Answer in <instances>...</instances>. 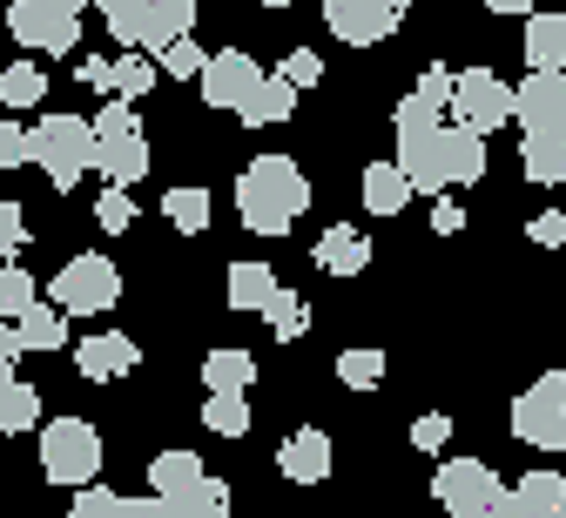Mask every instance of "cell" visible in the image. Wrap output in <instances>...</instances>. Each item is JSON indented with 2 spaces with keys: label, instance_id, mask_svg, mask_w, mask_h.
<instances>
[{
  "label": "cell",
  "instance_id": "816d5d0a",
  "mask_svg": "<svg viewBox=\"0 0 566 518\" xmlns=\"http://www.w3.org/2000/svg\"><path fill=\"white\" fill-rule=\"evenodd\" d=\"M559 215H566V202H559Z\"/></svg>",
  "mask_w": 566,
  "mask_h": 518
},
{
  "label": "cell",
  "instance_id": "d590c367",
  "mask_svg": "<svg viewBox=\"0 0 566 518\" xmlns=\"http://www.w3.org/2000/svg\"><path fill=\"white\" fill-rule=\"evenodd\" d=\"M202 424L217 437H243L250 431V398H202Z\"/></svg>",
  "mask_w": 566,
  "mask_h": 518
},
{
  "label": "cell",
  "instance_id": "277c9868",
  "mask_svg": "<svg viewBox=\"0 0 566 518\" xmlns=\"http://www.w3.org/2000/svg\"><path fill=\"white\" fill-rule=\"evenodd\" d=\"M95 14L108 21V34H115L122 47L169 54L176 41H189L196 0H95Z\"/></svg>",
  "mask_w": 566,
  "mask_h": 518
},
{
  "label": "cell",
  "instance_id": "ee69618b",
  "mask_svg": "<svg viewBox=\"0 0 566 518\" xmlns=\"http://www.w3.org/2000/svg\"><path fill=\"white\" fill-rule=\"evenodd\" d=\"M75 82H82V88H95V95H115V61H102V54H88V61L75 67Z\"/></svg>",
  "mask_w": 566,
  "mask_h": 518
},
{
  "label": "cell",
  "instance_id": "52a82bcc",
  "mask_svg": "<svg viewBox=\"0 0 566 518\" xmlns=\"http://www.w3.org/2000/svg\"><path fill=\"white\" fill-rule=\"evenodd\" d=\"M95 472H102V431L88 417H48L41 424V478L88 491Z\"/></svg>",
  "mask_w": 566,
  "mask_h": 518
},
{
  "label": "cell",
  "instance_id": "5bb4252c",
  "mask_svg": "<svg viewBox=\"0 0 566 518\" xmlns=\"http://www.w3.org/2000/svg\"><path fill=\"white\" fill-rule=\"evenodd\" d=\"M452 88H459V74H452V67H424V74H418V88L391 108V128H439V115L452 108Z\"/></svg>",
  "mask_w": 566,
  "mask_h": 518
},
{
  "label": "cell",
  "instance_id": "cb8c5ba5",
  "mask_svg": "<svg viewBox=\"0 0 566 518\" xmlns=\"http://www.w3.org/2000/svg\"><path fill=\"white\" fill-rule=\"evenodd\" d=\"M513 511L520 518H566V478L559 472H526L513 485Z\"/></svg>",
  "mask_w": 566,
  "mask_h": 518
},
{
  "label": "cell",
  "instance_id": "44dd1931",
  "mask_svg": "<svg viewBox=\"0 0 566 518\" xmlns=\"http://www.w3.org/2000/svg\"><path fill=\"white\" fill-rule=\"evenodd\" d=\"M526 67L533 74L566 67V14H526Z\"/></svg>",
  "mask_w": 566,
  "mask_h": 518
},
{
  "label": "cell",
  "instance_id": "b9f144b4",
  "mask_svg": "<svg viewBox=\"0 0 566 518\" xmlns=\"http://www.w3.org/2000/svg\"><path fill=\"white\" fill-rule=\"evenodd\" d=\"M21 243H28V215H21V202H0V256H21Z\"/></svg>",
  "mask_w": 566,
  "mask_h": 518
},
{
  "label": "cell",
  "instance_id": "f546056e",
  "mask_svg": "<svg viewBox=\"0 0 566 518\" xmlns=\"http://www.w3.org/2000/svg\"><path fill=\"white\" fill-rule=\"evenodd\" d=\"M176 518H230V485L223 478H196L182 498H169Z\"/></svg>",
  "mask_w": 566,
  "mask_h": 518
},
{
  "label": "cell",
  "instance_id": "1f68e13d",
  "mask_svg": "<svg viewBox=\"0 0 566 518\" xmlns=\"http://www.w3.org/2000/svg\"><path fill=\"white\" fill-rule=\"evenodd\" d=\"M34 417H41V391H34V384H21V378H14V384H0V437L28 431Z\"/></svg>",
  "mask_w": 566,
  "mask_h": 518
},
{
  "label": "cell",
  "instance_id": "d4e9b609",
  "mask_svg": "<svg viewBox=\"0 0 566 518\" xmlns=\"http://www.w3.org/2000/svg\"><path fill=\"white\" fill-rule=\"evenodd\" d=\"M291 108H297V88L283 82V74H263L256 95L243 102V121L250 128H283V121H291Z\"/></svg>",
  "mask_w": 566,
  "mask_h": 518
},
{
  "label": "cell",
  "instance_id": "9a60e30c",
  "mask_svg": "<svg viewBox=\"0 0 566 518\" xmlns=\"http://www.w3.org/2000/svg\"><path fill=\"white\" fill-rule=\"evenodd\" d=\"M331 465H337V458H331V437H324V431H291V437L276 444V472L291 478V485H324Z\"/></svg>",
  "mask_w": 566,
  "mask_h": 518
},
{
  "label": "cell",
  "instance_id": "4316f807",
  "mask_svg": "<svg viewBox=\"0 0 566 518\" xmlns=\"http://www.w3.org/2000/svg\"><path fill=\"white\" fill-rule=\"evenodd\" d=\"M196 478H209L196 452H156V458H149V485H156V498H182Z\"/></svg>",
  "mask_w": 566,
  "mask_h": 518
},
{
  "label": "cell",
  "instance_id": "f35d334b",
  "mask_svg": "<svg viewBox=\"0 0 566 518\" xmlns=\"http://www.w3.org/2000/svg\"><path fill=\"white\" fill-rule=\"evenodd\" d=\"M163 61V74H182V82H202V67H209V54L196 47V41H176L169 54H156Z\"/></svg>",
  "mask_w": 566,
  "mask_h": 518
},
{
  "label": "cell",
  "instance_id": "ab89813d",
  "mask_svg": "<svg viewBox=\"0 0 566 518\" xmlns=\"http://www.w3.org/2000/svg\"><path fill=\"white\" fill-rule=\"evenodd\" d=\"M276 74H283L291 88H317V82H324V61H317L311 47H297V54H283V67H276Z\"/></svg>",
  "mask_w": 566,
  "mask_h": 518
},
{
  "label": "cell",
  "instance_id": "ba28073f",
  "mask_svg": "<svg viewBox=\"0 0 566 518\" xmlns=\"http://www.w3.org/2000/svg\"><path fill=\"white\" fill-rule=\"evenodd\" d=\"M48 304L67 310V317H102V310L122 304V269L108 256H95V250L88 256H67L54 269V283H48Z\"/></svg>",
  "mask_w": 566,
  "mask_h": 518
},
{
  "label": "cell",
  "instance_id": "5b68a950",
  "mask_svg": "<svg viewBox=\"0 0 566 518\" xmlns=\"http://www.w3.org/2000/svg\"><path fill=\"white\" fill-rule=\"evenodd\" d=\"M432 498L446 505V518H520L513 485L479 458H446L439 478H432Z\"/></svg>",
  "mask_w": 566,
  "mask_h": 518
},
{
  "label": "cell",
  "instance_id": "7c38bea8",
  "mask_svg": "<svg viewBox=\"0 0 566 518\" xmlns=\"http://www.w3.org/2000/svg\"><path fill=\"white\" fill-rule=\"evenodd\" d=\"M8 28L21 47H41V54H75V41H82V14L54 8V0H14Z\"/></svg>",
  "mask_w": 566,
  "mask_h": 518
},
{
  "label": "cell",
  "instance_id": "603a6c76",
  "mask_svg": "<svg viewBox=\"0 0 566 518\" xmlns=\"http://www.w3.org/2000/svg\"><path fill=\"white\" fill-rule=\"evenodd\" d=\"M358 189H365V209H371V215H398V209L418 195L398 162H365V182H358Z\"/></svg>",
  "mask_w": 566,
  "mask_h": 518
},
{
  "label": "cell",
  "instance_id": "60d3db41",
  "mask_svg": "<svg viewBox=\"0 0 566 518\" xmlns=\"http://www.w3.org/2000/svg\"><path fill=\"white\" fill-rule=\"evenodd\" d=\"M21 162H34L28 128H21V121H0V169H21Z\"/></svg>",
  "mask_w": 566,
  "mask_h": 518
},
{
  "label": "cell",
  "instance_id": "8fae6325",
  "mask_svg": "<svg viewBox=\"0 0 566 518\" xmlns=\"http://www.w3.org/2000/svg\"><path fill=\"white\" fill-rule=\"evenodd\" d=\"M452 115H459V128L492 135V128H506V121H513V88H506L492 67H465V74H459V88H452Z\"/></svg>",
  "mask_w": 566,
  "mask_h": 518
},
{
  "label": "cell",
  "instance_id": "f6af8a7d",
  "mask_svg": "<svg viewBox=\"0 0 566 518\" xmlns=\"http://www.w3.org/2000/svg\"><path fill=\"white\" fill-rule=\"evenodd\" d=\"M526 236H533L539 250H559V243H566V215H559V209H546V215H533V222H526Z\"/></svg>",
  "mask_w": 566,
  "mask_h": 518
},
{
  "label": "cell",
  "instance_id": "bcb514c9",
  "mask_svg": "<svg viewBox=\"0 0 566 518\" xmlns=\"http://www.w3.org/2000/svg\"><path fill=\"white\" fill-rule=\"evenodd\" d=\"M14 357H21V330L0 324V384H14Z\"/></svg>",
  "mask_w": 566,
  "mask_h": 518
},
{
  "label": "cell",
  "instance_id": "2e32d148",
  "mask_svg": "<svg viewBox=\"0 0 566 518\" xmlns=\"http://www.w3.org/2000/svg\"><path fill=\"white\" fill-rule=\"evenodd\" d=\"M135 337H122V330H102V337H88V343H75V370L88 384H108V378H128L135 370Z\"/></svg>",
  "mask_w": 566,
  "mask_h": 518
},
{
  "label": "cell",
  "instance_id": "f907efd6",
  "mask_svg": "<svg viewBox=\"0 0 566 518\" xmlns=\"http://www.w3.org/2000/svg\"><path fill=\"white\" fill-rule=\"evenodd\" d=\"M263 8H291V0H263Z\"/></svg>",
  "mask_w": 566,
  "mask_h": 518
},
{
  "label": "cell",
  "instance_id": "e0dca14e",
  "mask_svg": "<svg viewBox=\"0 0 566 518\" xmlns=\"http://www.w3.org/2000/svg\"><path fill=\"white\" fill-rule=\"evenodd\" d=\"M365 263H371V236H358L350 222H331L317 236V269L324 276H365Z\"/></svg>",
  "mask_w": 566,
  "mask_h": 518
},
{
  "label": "cell",
  "instance_id": "f1b7e54d",
  "mask_svg": "<svg viewBox=\"0 0 566 518\" xmlns=\"http://www.w3.org/2000/svg\"><path fill=\"white\" fill-rule=\"evenodd\" d=\"M337 384H344V391H378V384H385V350H378V343L344 350V357H337Z\"/></svg>",
  "mask_w": 566,
  "mask_h": 518
},
{
  "label": "cell",
  "instance_id": "484cf974",
  "mask_svg": "<svg viewBox=\"0 0 566 518\" xmlns=\"http://www.w3.org/2000/svg\"><path fill=\"white\" fill-rule=\"evenodd\" d=\"M163 215H169V230H176V236H202V230H209V215H217V202H209V189L182 182V189L163 195Z\"/></svg>",
  "mask_w": 566,
  "mask_h": 518
},
{
  "label": "cell",
  "instance_id": "7402d4cb",
  "mask_svg": "<svg viewBox=\"0 0 566 518\" xmlns=\"http://www.w3.org/2000/svg\"><path fill=\"white\" fill-rule=\"evenodd\" d=\"M276 269L270 263H230L223 276V296H230V310H270V296H276Z\"/></svg>",
  "mask_w": 566,
  "mask_h": 518
},
{
  "label": "cell",
  "instance_id": "7bdbcfd3",
  "mask_svg": "<svg viewBox=\"0 0 566 518\" xmlns=\"http://www.w3.org/2000/svg\"><path fill=\"white\" fill-rule=\"evenodd\" d=\"M95 135H102V141H108V135H142V121H135V102H122V95H115V102L95 115Z\"/></svg>",
  "mask_w": 566,
  "mask_h": 518
},
{
  "label": "cell",
  "instance_id": "30bf717a",
  "mask_svg": "<svg viewBox=\"0 0 566 518\" xmlns=\"http://www.w3.org/2000/svg\"><path fill=\"white\" fill-rule=\"evenodd\" d=\"M411 0H324V28L344 41V47H378L398 34Z\"/></svg>",
  "mask_w": 566,
  "mask_h": 518
},
{
  "label": "cell",
  "instance_id": "9c48e42d",
  "mask_svg": "<svg viewBox=\"0 0 566 518\" xmlns=\"http://www.w3.org/2000/svg\"><path fill=\"white\" fill-rule=\"evenodd\" d=\"M513 437L539 452H566V370H546L526 384V398H513Z\"/></svg>",
  "mask_w": 566,
  "mask_h": 518
},
{
  "label": "cell",
  "instance_id": "d6986e66",
  "mask_svg": "<svg viewBox=\"0 0 566 518\" xmlns=\"http://www.w3.org/2000/svg\"><path fill=\"white\" fill-rule=\"evenodd\" d=\"M67 518H176V511H169V498H122V491L88 485L75 505H67Z\"/></svg>",
  "mask_w": 566,
  "mask_h": 518
},
{
  "label": "cell",
  "instance_id": "4fadbf2b",
  "mask_svg": "<svg viewBox=\"0 0 566 518\" xmlns=\"http://www.w3.org/2000/svg\"><path fill=\"white\" fill-rule=\"evenodd\" d=\"M256 82H263V67L243 47H217V54H209V67H202V102L243 115V102L256 95Z\"/></svg>",
  "mask_w": 566,
  "mask_h": 518
},
{
  "label": "cell",
  "instance_id": "7a4b0ae2",
  "mask_svg": "<svg viewBox=\"0 0 566 518\" xmlns=\"http://www.w3.org/2000/svg\"><path fill=\"white\" fill-rule=\"evenodd\" d=\"M418 195H446L459 182L485 176V135L472 128H398V156H391Z\"/></svg>",
  "mask_w": 566,
  "mask_h": 518
},
{
  "label": "cell",
  "instance_id": "e575fe53",
  "mask_svg": "<svg viewBox=\"0 0 566 518\" xmlns=\"http://www.w3.org/2000/svg\"><path fill=\"white\" fill-rule=\"evenodd\" d=\"M41 88H48V74H41L34 61L0 67V102H8V108H34V102H41Z\"/></svg>",
  "mask_w": 566,
  "mask_h": 518
},
{
  "label": "cell",
  "instance_id": "836d02e7",
  "mask_svg": "<svg viewBox=\"0 0 566 518\" xmlns=\"http://www.w3.org/2000/svg\"><path fill=\"white\" fill-rule=\"evenodd\" d=\"M263 324H270V337H276V343H291V337H304V330H311V310L297 304V289H276V296H270V310H263Z\"/></svg>",
  "mask_w": 566,
  "mask_h": 518
},
{
  "label": "cell",
  "instance_id": "74e56055",
  "mask_svg": "<svg viewBox=\"0 0 566 518\" xmlns=\"http://www.w3.org/2000/svg\"><path fill=\"white\" fill-rule=\"evenodd\" d=\"M95 222L108 236H122L128 222H135V202H128V189H102V202H95Z\"/></svg>",
  "mask_w": 566,
  "mask_h": 518
},
{
  "label": "cell",
  "instance_id": "681fc988",
  "mask_svg": "<svg viewBox=\"0 0 566 518\" xmlns=\"http://www.w3.org/2000/svg\"><path fill=\"white\" fill-rule=\"evenodd\" d=\"M54 8H67V14H82V8H88V0H54Z\"/></svg>",
  "mask_w": 566,
  "mask_h": 518
},
{
  "label": "cell",
  "instance_id": "ac0fdd59",
  "mask_svg": "<svg viewBox=\"0 0 566 518\" xmlns=\"http://www.w3.org/2000/svg\"><path fill=\"white\" fill-rule=\"evenodd\" d=\"M250 384H256V357H250V350L223 343V350L202 357V391H209V398H243Z\"/></svg>",
  "mask_w": 566,
  "mask_h": 518
},
{
  "label": "cell",
  "instance_id": "8992f818",
  "mask_svg": "<svg viewBox=\"0 0 566 518\" xmlns=\"http://www.w3.org/2000/svg\"><path fill=\"white\" fill-rule=\"evenodd\" d=\"M28 141H34V162L48 169V182L61 195L82 182V169L95 162V148H102L88 115H41V128H28Z\"/></svg>",
  "mask_w": 566,
  "mask_h": 518
},
{
  "label": "cell",
  "instance_id": "ffe728a7",
  "mask_svg": "<svg viewBox=\"0 0 566 518\" xmlns=\"http://www.w3.org/2000/svg\"><path fill=\"white\" fill-rule=\"evenodd\" d=\"M95 169L108 176V189L142 182V176H149V141H142V135H108V141L95 148Z\"/></svg>",
  "mask_w": 566,
  "mask_h": 518
},
{
  "label": "cell",
  "instance_id": "d6a6232c",
  "mask_svg": "<svg viewBox=\"0 0 566 518\" xmlns=\"http://www.w3.org/2000/svg\"><path fill=\"white\" fill-rule=\"evenodd\" d=\"M156 74H163V61H156V54L128 47V54L115 61V95H122V102H142V95H149V82H156Z\"/></svg>",
  "mask_w": 566,
  "mask_h": 518
},
{
  "label": "cell",
  "instance_id": "6da1fadb",
  "mask_svg": "<svg viewBox=\"0 0 566 518\" xmlns=\"http://www.w3.org/2000/svg\"><path fill=\"white\" fill-rule=\"evenodd\" d=\"M513 121H520L526 182H559L566 189V67L559 74H526L513 88Z\"/></svg>",
  "mask_w": 566,
  "mask_h": 518
},
{
  "label": "cell",
  "instance_id": "8d00e7d4",
  "mask_svg": "<svg viewBox=\"0 0 566 518\" xmlns=\"http://www.w3.org/2000/svg\"><path fill=\"white\" fill-rule=\"evenodd\" d=\"M446 437H452V417H446V411L411 417V452H446Z\"/></svg>",
  "mask_w": 566,
  "mask_h": 518
},
{
  "label": "cell",
  "instance_id": "4dcf8cb0",
  "mask_svg": "<svg viewBox=\"0 0 566 518\" xmlns=\"http://www.w3.org/2000/svg\"><path fill=\"white\" fill-rule=\"evenodd\" d=\"M34 304H41V283H34L21 263H0V317H8V324H21Z\"/></svg>",
  "mask_w": 566,
  "mask_h": 518
},
{
  "label": "cell",
  "instance_id": "c3c4849f",
  "mask_svg": "<svg viewBox=\"0 0 566 518\" xmlns=\"http://www.w3.org/2000/svg\"><path fill=\"white\" fill-rule=\"evenodd\" d=\"M485 8H492V14H520V21H526V14H539V0H485Z\"/></svg>",
  "mask_w": 566,
  "mask_h": 518
},
{
  "label": "cell",
  "instance_id": "83f0119b",
  "mask_svg": "<svg viewBox=\"0 0 566 518\" xmlns=\"http://www.w3.org/2000/svg\"><path fill=\"white\" fill-rule=\"evenodd\" d=\"M14 330H21V350H61V343H67V310H54L48 296H41V304H34Z\"/></svg>",
  "mask_w": 566,
  "mask_h": 518
},
{
  "label": "cell",
  "instance_id": "3957f363",
  "mask_svg": "<svg viewBox=\"0 0 566 518\" xmlns=\"http://www.w3.org/2000/svg\"><path fill=\"white\" fill-rule=\"evenodd\" d=\"M304 202H311V182H304V169L291 156H256L243 169V182H237V215L256 236H283L304 215Z\"/></svg>",
  "mask_w": 566,
  "mask_h": 518
},
{
  "label": "cell",
  "instance_id": "7dc6e473",
  "mask_svg": "<svg viewBox=\"0 0 566 518\" xmlns=\"http://www.w3.org/2000/svg\"><path fill=\"white\" fill-rule=\"evenodd\" d=\"M432 230H439V236H459V230H465V209H459L452 195H439V209H432Z\"/></svg>",
  "mask_w": 566,
  "mask_h": 518
}]
</instances>
